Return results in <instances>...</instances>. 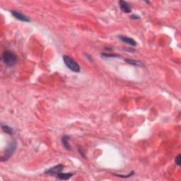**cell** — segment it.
Segmentation results:
<instances>
[{
	"label": "cell",
	"instance_id": "obj_7",
	"mask_svg": "<svg viewBox=\"0 0 181 181\" xmlns=\"http://www.w3.org/2000/svg\"><path fill=\"white\" fill-rule=\"evenodd\" d=\"M117 37H118V39L120 40V41L128 44V45H131V46L135 47L137 45L136 41H135L134 39L131 38V37L123 36V35H119V36H117Z\"/></svg>",
	"mask_w": 181,
	"mask_h": 181
},
{
	"label": "cell",
	"instance_id": "obj_15",
	"mask_svg": "<svg viewBox=\"0 0 181 181\" xmlns=\"http://www.w3.org/2000/svg\"><path fill=\"white\" fill-rule=\"evenodd\" d=\"M78 151H79V154L81 155V156H83V157L84 158H85V154H84V151H83L82 150V149H81V147H78Z\"/></svg>",
	"mask_w": 181,
	"mask_h": 181
},
{
	"label": "cell",
	"instance_id": "obj_11",
	"mask_svg": "<svg viewBox=\"0 0 181 181\" xmlns=\"http://www.w3.org/2000/svg\"><path fill=\"white\" fill-rule=\"evenodd\" d=\"M1 128H2V130L4 131V132H5L6 134L9 135H13L14 133V130H13L12 128H10L9 126L6 125H2L1 126Z\"/></svg>",
	"mask_w": 181,
	"mask_h": 181
},
{
	"label": "cell",
	"instance_id": "obj_1",
	"mask_svg": "<svg viewBox=\"0 0 181 181\" xmlns=\"http://www.w3.org/2000/svg\"><path fill=\"white\" fill-rule=\"evenodd\" d=\"M2 60L8 67H14L17 63V57L12 52L6 50L2 55Z\"/></svg>",
	"mask_w": 181,
	"mask_h": 181
},
{
	"label": "cell",
	"instance_id": "obj_14",
	"mask_svg": "<svg viewBox=\"0 0 181 181\" xmlns=\"http://www.w3.org/2000/svg\"><path fill=\"white\" fill-rule=\"evenodd\" d=\"M134 174H135V172H134V171H132L130 173L128 174V175H115L118 176V177H120V178H128L131 177V176L133 175Z\"/></svg>",
	"mask_w": 181,
	"mask_h": 181
},
{
	"label": "cell",
	"instance_id": "obj_9",
	"mask_svg": "<svg viewBox=\"0 0 181 181\" xmlns=\"http://www.w3.org/2000/svg\"><path fill=\"white\" fill-rule=\"evenodd\" d=\"M73 173H60L57 175V178L59 179V180H67L71 178L72 177Z\"/></svg>",
	"mask_w": 181,
	"mask_h": 181
},
{
	"label": "cell",
	"instance_id": "obj_16",
	"mask_svg": "<svg viewBox=\"0 0 181 181\" xmlns=\"http://www.w3.org/2000/svg\"><path fill=\"white\" fill-rule=\"evenodd\" d=\"M131 19H139L140 16L138 15H135V14H133V15L131 16Z\"/></svg>",
	"mask_w": 181,
	"mask_h": 181
},
{
	"label": "cell",
	"instance_id": "obj_2",
	"mask_svg": "<svg viewBox=\"0 0 181 181\" xmlns=\"http://www.w3.org/2000/svg\"><path fill=\"white\" fill-rule=\"evenodd\" d=\"M63 60H64V62L67 67L69 68L70 70L76 73H79L81 71V67H80L79 64L72 58L67 56V55H64Z\"/></svg>",
	"mask_w": 181,
	"mask_h": 181
},
{
	"label": "cell",
	"instance_id": "obj_13",
	"mask_svg": "<svg viewBox=\"0 0 181 181\" xmlns=\"http://www.w3.org/2000/svg\"><path fill=\"white\" fill-rule=\"evenodd\" d=\"M181 156L180 154H178L177 156H176L175 159V163L177 166H180V164H181Z\"/></svg>",
	"mask_w": 181,
	"mask_h": 181
},
{
	"label": "cell",
	"instance_id": "obj_8",
	"mask_svg": "<svg viewBox=\"0 0 181 181\" xmlns=\"http://www.w3.org/2000/svg\"><path fill=\"white\" fill-rule=\"evenodd\" d=\"M70 138H71V137L68 136V135H64L62 138V142L63 146H64L65 149L67 150V151H71V145L69 144Z\"/></svg>",
	"mask_w": 181,
	"mask_h": 181
},
{
	"label": "cell",
	"instance_id": "obj_6",
	"mask_svg": "<svg viewBox=\"0 0 181 181\" xmlns=\"http://www.w3.org/2000/svg\"><path fill=\"white\" fill-rule=\"evenodd\" d=\"M119 4H120V9H121L123 12L126 13V14H129V13L132 12L131 6H130L127 1L121 0V1H119Z\"/></svg>",
	"mask_w": 181,
	"mask_h": 181
},
{
	"label": "cell",
	"instance_id": "obj_12",
	"mask_svg": "<svg viewBox=\"0 0 181 181\" xmlns=\"http://www.w3.org/2000/svg\"><path fill=\"white\" fill-rule=\"evenodd\" d=\"M101 56L104 58H119L120 55L117 54H110V53H102Z\"/></svg>",
	"mask_w": 181,
	"mask_h": 181
},
{
	"label": "cell",
	"instance_id": "obj_5",
	"mask_svg": "<svg viewBox=\"0 0 181 181\" xmlns=\"http://www.w3.org/2000/svg\"><path fill=\"white\" fill-rule=\"evenodd\" d=\"M11 14L14 16V17H15L16 19L21 21H23V22H30L31 21V19H29L28 16L24 15V14L21 13L20 11L13 10L11 11Z\"/></svg>",
	"mask_w": 181,
	"mask_h": 181
},
{
	"label": "cell",
	"instance_id": "obj_4",
	"mask_svg": "<svg viewBox=\"0 0 181 181\" xmlns=\"http://www.w3.org/2000/svg\"><path fill=\"white\" fill-rule=\"evenodd\" d=\"M63 169H64V166L62 165V164H58V165L53 166L51 169L45 171V174L48 175H58V174H59L60 173H61Z\"/></svg>",
	"mask_w": 181,
	"mask_h": 181
},
{
	"label": "cell",
	"instance_id": "obj_3",
	"mask_svg": "<svg viewBox=\"0 0 181 181\" xmlns=\"http://www.w3.org/2000/svg\"><path fill=\"white\" fill-rule=\"evenodd\" d=\"M16 149V144L15 141H12L10 144L8 145L7 148H6L5 151H4V154L1 156V161H6L14 154V153L15 152Z\"/></svg>",
	"mask_w": 181,
	"mask_h": 181
},
{
	"label": "cell",
	"instance_id": "obj_10",
	"mask_svg": "<svg viewBox=\"0 0 181 181\" xmlns=\"http://www.w3.org/2000/svg\"><path fill=\"white\" fill-rule=\"evenodd\" d=\"M125 62H127L129 64H131L135 67H144V65L141 62L139 61V60H132V59H125Z\"/></svg>",
	"mask_w": 181,
	"mask_h": 181
}]
</instances>
